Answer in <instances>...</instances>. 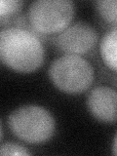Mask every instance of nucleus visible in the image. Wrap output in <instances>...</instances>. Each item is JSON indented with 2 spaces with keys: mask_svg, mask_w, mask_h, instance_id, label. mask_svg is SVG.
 Returning <instances> with one entry per match:
<instances>
[{
  "mask_svg": "<svg viewBox=\"0 0 117 156\" xmlns=\"http://www.w3.org/2000/svg\"><path fill=\"white\" fill-rule=\"evenodd\" d=\"M49 78L58 90L66 94L76 95L92 86L95 71L92 65L79 55L61 56L49 66Z\"/></svg>",
  "mask_w": 117,
  "mask_h": 156,
  "instance_id": "7ed1b4c3",
  "label": "nucleus"
},
{
  "mask_svg": "<svg viewBox=\"0 0 117 156\" xmlns=\"http://www.w3.org/2000/svg\"><path fill=\"white\" fill-rule=\"evenodd\" d=\"M57 48L68 55H83L97 45L99 34L94 27L86 22H76L54 38Z\"/></svg>",
  "mask_w": 117,
  "mask_h": 156,
  "instance_id": "39448f33",
  "label": "nucleus"
},
{
  "mask_svg": "<svg viewBox=\"0 0 117 156\" xmlns=\"http://www.w3.org/2000/svg\"><path fill=\"white\" fill-rule=\"evenodd\" d=\"M74 14L75 6L71 0H36L28 6L27 17L36 33L51 35L70 26Z\"/></svg>",
  "mask_w": 117,
  "mask_h": 156,
  "instance_id": "20e7f679",
  "label": "nucleus"
},
{
  "mask_svg": "<svg viewBox=\"0 0 117 156\" xmlns=\"http://www.w3.org/2000/svg\"><path fill=\"white\" fill-rule=\"evenodd\" d=\"M8 125L14 136L31 144H44L55 133L56 123L45 107L35 105H22L8 117Z\"/></svg>",
  "mask_w": 117,
  "mask_h": 156,
  "instance_id": "f03ea898",
  "label": "nucleus"
},
{
  "mask_svg": "<svg viewBox=\"0 0 117 156\" xmlns=\"http://www.w3.org/2000/svg\"><path fill=\"white\" fill-rule=\"evenodd\" d=\"M100 53L105 65L117 72V26L108 29L100 43Z\"/></svg>",
  "mask_w": 117,
  "mask_h": 156,
  "instance_id": "0eeeda50",
  "label": "nucleus"
},
{
  "mask_svg": "<svg viewBox=\"0 0 117 156\" xmlns=\"http://www.w3.org/2000/svg\"><path fill=\"white\" fill-rule=\"evenodd\" d=\"M112 152L114 155H117V132L113 138V143H112Z\"/></svg>",
  "mask_w": 117,
  "mask_h": 156,
  "instance_id": "9b49d317",
  "label": "nucleus"
},
{
  "mask_svg": "<svg viewBox=\"0 0 117 156\" xmlns=\"http://www.w3.org/2000/svg\"><path fill=\"white\" fill-rule=\"evenodd\" d=\"M23 5L21 0H1L0 1V20L3 26L5 21L17 15Z\"/></svg>",
  "mask_w": 117,
  "mask_h": 156,
  "instance_id": "1a4fd4ad",
  "label": "nucleus"
},
{
  "mask_svg": "<svg viewBox=\"0 0 117 156\" xmlns=\"http://www.w3.org/2000/svg\"><path fill=\"white\" fill-rule=\"evenodd\" d=\"M0 154L1 155H30V152L27 147L15 143H3L0 146Z\"/></svg>",
  "mask_w": 117,
  "mask_h": 156,
  "instance_id": "9d476101",
  "label": "nucleus"
},
{
  "mask_svg": "<svg viewBox=\"0 0 117 156\" xmlns=\"http://www.w3.org/2000/svg\"><path fill=\"white\" fill-rule=\"evenodd\" d=\"M95 5L102 20L117 26V0H99Z\"/></svg>",
  "mask_w": 117,
  "mask_h": 156,
  "instance_id": "6e6552de",
  "label": "nucleus"
},
{
  "mask_svg": "<svg viewBox=\"0 0 117 156\" xmlns=\"http://www.w3.org/2000/svg\"><path fill=\"white\" fill-rule=\"evenodd\" d=\"M87 107L90 113L104 123L117 121V91L108 86H98L88 95Z\"/></svg>",
  "mask_w": 117,
  "mask_h": 156,
  "instance_id": "423d86ee",
  "label": "nucleus"
},
{
  "mask_svg": "<svg viewBox=\"0 0 117 156\" xmlns=\"http://www.w3.org/2000/svg\"><path fill=\"white\" fill-rule=\"evenodd\" d=\"M0 58L11 69L29 73L44 62V47L39 37L22 27H9L0 32Z\"/></svg>",
  "mask_w": 117,
  "mask_h": 156,
  "instance_id": "f257e3e1",
  "label": "nucleus"
}]
</instances>
